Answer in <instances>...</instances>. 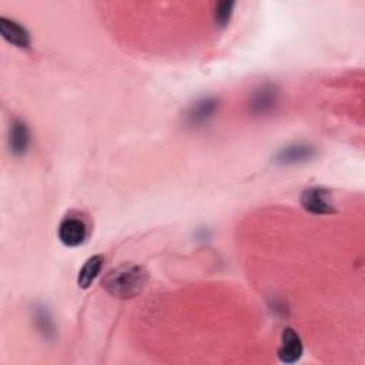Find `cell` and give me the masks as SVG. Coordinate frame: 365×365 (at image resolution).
Here are the masks:
<instances>
[{
	"instance_id": "cell-1",
	"label": "cell",
	"mask_w": 365,
	"mask_h": 365,
	"mask_svg": "<svg viewBox=\"0 0 365 365\" xmlns=\"http://www.w3.org/2000/svg\"><path fill=\"white\" fill-rule=\"evenodd\" d=\"M147 278V271L142 266L126 263L106 274L103 278V289L111 297L129 300L143 291Z\"/></svg>"
},
{
	"instance_id": "cell-3",
	"label": "cell",
	"mask_w": 365,
	"mask_h": 365,
	"mask_svg": "<svg viewBox=\"0 0 365 365\" xmlns=\"http://www.w3.org/2000/svg\"><path fill=\"white\" fill-rule=\"evenodd\" d=\"M58 236L66 247H79L89 237V226L80 214H67L59 224Z\"/></svg>"
},
{
	"instance_id": "cell-11",
	"label": "cell",
	"mask_w": 365,
	"mask_h": 365,
	"mask_svg": "<svg viewBox=\"0 0 365 365\" xmlns=\"http://www.w3.org/2000/svg\"><path fill=\"white\" fill-rule=\"evenodd\" d=\"M234 6H236V3H233V2H221L216 6L214 20H216L217 26L226 27L229 24V22L232 20L233 12H234Z\"/></svg>"
},
{
	"instance_id": "cell-5",
	"label": "cell",
	"mask_w": 365,
	"mask_h": 365,
	"mask_svg": "<svg viewBox=\"0 0 365 365\" xmlns=\"http://www.w3.org/2000/svg\"><path fill=\"white\" fill-rule=\"evenodd\" d=\"M302 355V343L300 335L293 328H286L282 334V346L278 348V358L284 364H294Z\"/></svg>"
},
{
	"instance_id": "cell-2",
	"label": "cell",
	"mask_w": 365,
	"mask_h": 365,
	"mask_svg": "<svg viewBox=\"0 0 365 365\" xmlns=\"http://www.w3.org/2000/svg\"><path fill=\"white\" fill-rule=\"evenodd\" d=\"M300 203L302 209L316 216H330L336 211L334 195L324 187H311L302 191Z\"/></svg>"
},
{
	"instance_id": "cell-10",
	"label": "cell",
	"mask_w": 365,
	"mask_h": 365,
	"mask_svg": "<svg viewBox=\"0 0 365 365\" xmlns=\"http://www.w3.org/2000/svg\"><path fill=\"white\" fill-rule=\"evenodd\" d=\"M316 150L305 145H294L283 149L277 156V161L279 164H295L310 160L314 156Z\"/></svg>"
},
{
	"instance_id": "cell-7",
	"label": "cell",
	"mask_w": 365,
	"mask_h": 365,
	"mask_svg": "<svg viewBox=\"0 0 365 365\" xmlns=\"http://www.w3.org/2000/svg\"><path fill=\"white\" fill-rule=\"evenodd\" d=\"M277 99H278V93L273 86H263L259 90H256L254 95H252L250 107L252 111H254V113L264 115L274 108Z\"/></svg>"
},
{
	"instance_id": "cell-8",
	"label": "cell",
	"mask_w": 365,
	"mask_h": 365,
	"mask_svg": "<svg viewBox=\"0 0 365 365\" xmlns=\"http://www.w3.org/2000/svg\"><path fill=\"white\" fill-rule=\"evenodd\" d=\"M103 263H104L103 256L97 254L88 259L86 263L83 264L77 275V284L81 290H88L95 283V279L99 277L103 268Z\"/></svg>"
},
{
	"instance_id": "cell-4",
	"label": "cell",
	"mask_w": 365,
	"mask_h": 365,
	"mask_svg": "<svg viewBox=\"0 0 365 365\" xmlns=\"http://www.w3.org/2000/svg\"><path fill=\"white\" fill-rule=\"evenodd\" d=\"M0 35L6 42L19 49H29L32 44L29 32L20 23L8 17H0Z\"/></svg>"
},
{
	"instance_id": "cell-9",
	"label": "cell",
	"mask_w": 365,
	"mask_h": 365,
	"mask_svg": "<svg viewBox=\"0 0 365 365\" xmlns=\"http://www.w3.org/2000/svg\"><path fill=\"white\" fill-rule=\"evenodd\" d=\"M217 100L214 99H203L195 102L187 115V119L191 124H200L207 122L210 117L214 116L217 110Z\"/></svg>"
},
{
	"instance_id": "cell-6",
	"label": "cell",
	"mask_w": 365,
	"mask_h": 365,
	"mask_svg": "<svg viewBox=\"0 0 365 365\" xmlns=\"http://www.w3.org/2000/svg\"><path fill=\"white\" fill-rule=\"evenodd\" d=\"M10 150L15 156H23L31 145V131L22 120H15L10 127L9 136Z\"/></svg>"
}]
</instances>
